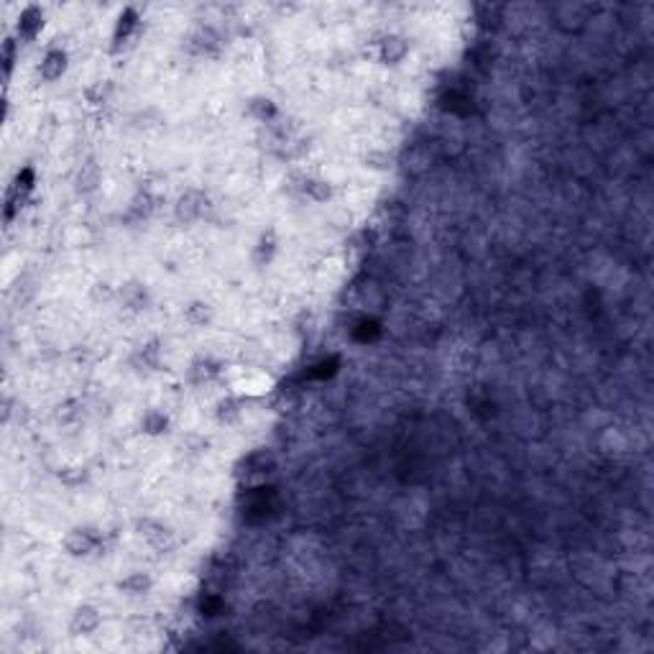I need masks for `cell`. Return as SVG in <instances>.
Masks as SVG:
<instances>
[{"mask_svg":"<svg viewBox=\"0 0 654 654\" xmlns=\"http://www.w3.org/2000/svg\"><path fill=\"white\" fill-rule=\"evenodd\" d=\"M236 399H258L274 389V376L261 368H241L228 379Z\"/></svg>","mask_w":654,"mask_h":654,"instance_id":"1","label":"cell"},{"mask_svg":"<svg viewBox=\"0 0 654 654\" xmlns=\"http://www.w3.org/2000/svg\"><path fill=\"white\" fill-rule=\"evenodd\" d=\"M100 626H103V614H100V609L90 606V603L79 606L72 614V619H69V631L74 636H92Z\"/></svg>","mask_w":654,"mask_h":654,"instance_id":"2","label":"cell"},{"mask_svg":"<svg viewBox=\"0 0 654 654\" xmlns=\"http://www.w3.org/2000/svg\"><path fill=\"white\" fill-rule=\"evenodd\" d=\"M406 52H409V46H406V41L401 36H386V39L381 41V59L386 62V64H399L406 57Z\"/></svg>","mask_w":654,"mask_h":654,"instance_id":"3","label":"cell"},{"mask_svg":"<svg viewBox=\"0 0 654 654\" xmlns=\"http://www.w3.org/2000/svg\"><path fill=\"white\" fill-rule=\"evenodd\" d=\"M555 16L565 28H570V26L578 28V26H583V21H585V6H580V3H563V6L555 8Z\"/></svg>","mask_w":654,"mask_h":654,"instance_id":"4","label":"cell"},{"mask_svg":"<svg viewBox=\"0 0 654 654\" xmlns=\"http://www.w3.org/2000/svg\"><path fill=\"white\" fill-rule=\"evenodd\" d=\"M601 447H603V452H609V455H624V452H629V437L621 430L609 427V430L601 435Z\"/></svg>","mask_w":654,"mask_h":654,"instance_id":"5","label":"cell"},{"mask_svg":"<svg viewBox=\"0 0 654 654\" xmlns=\"http://www.w3.org/2000/svg\"><path fill=\"white\" fill-rule=\"evenodd\" d=\"M64 69H67V54L64 52H49L44 57V62H41V77L49 79V82L59 79L62 74H64Z\"/></svg>","mask_w":654,"mask_h":654,"instance_id":"6","label":"cell"},{"mask_svg":"<svg viewBox=\"0 0 654 654\" xmlns=\"http://www.w3.org/2000/svg\"><path fill=\"white\" fill-rule=\"evenodd\" d=\"M151 588V578L144 575V573H131L120 583V590H125L128 595H146Z\"/></svg>","mask_w":654,"mask_h":654,"instance_id":"7","label":"cell"},{"mask_svg":"<svg viewBox=\"0 0 654 654\" xmlns=\"http://www.w3.org/2000/svg\"><path fill=\"white\" fill-rule=\"evenodd\" d=\"M187 322L190 325H197V327H202L205 322H210V317H212V309H210V304L207 302H192L190 307H187Z\"/></svg>","mask_w":654,"mask_h":654,"instance_id":"8","label":"cell"},{"mask_svg":"<svg viewBox=\"0 0 654 654\" xmlns=\"http://www.w3.org/2000/svg\"><path fill=\"white\" fill-rule=\"evenodd\" d=\"M166 427H169V419H166V414L149 412L144 417V430L149 432V435H161V432H166Z\"/></svg>","mask_w":654,"mask_h":654,"instance_id":"9","label":"cell"},{"mask_svg":"<svg viewBox=\"0 0 654 654\" xmlns=\"http://www.w3.org/2000/svg\"><path fill=\"white\" fill-rule=\"evenodd\" d=\"M309 192H312L314 200H327L330 197V187L325 182H309Z\"/></svg>","mask_w":654,"mask_h":654,"instance_id":"10","label":"cell"}]
</instances>
